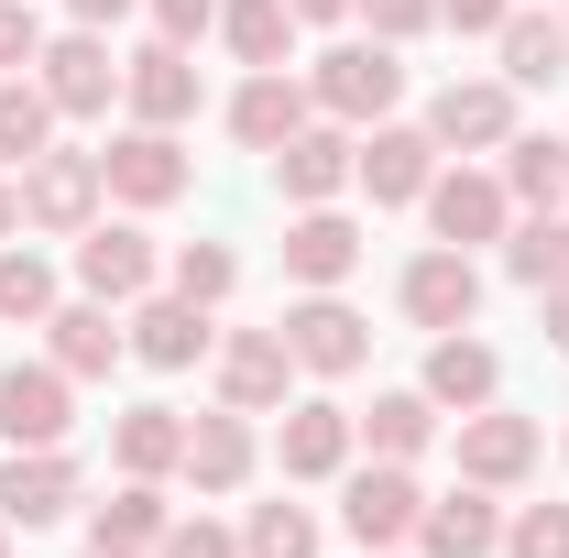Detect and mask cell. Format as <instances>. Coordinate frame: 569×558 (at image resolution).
<instances>
[{
    "mask_svg": "<svg viewBox=\"0 0 569 558\" xmlns=\"http://www.w3.org/2000/svg\"><path fill=\"white\" fill-rule=\"evenodd\" d=\"M307 99H318V121H395V99H406V67H395V44L383 33H361V44H329L318 67H307Z\"/></svg>",
    "mask_w": 569,
    "mask_h": 558,
    "instance_id": "1",
    "label": "cell"
},
{
    "mask_svg": "<svg viewBox=\"0 0 569 558\" xmlns=\"http://www.w3.org/2000/svg\"><path fill=\"white\" fill-rule=\"evenodd\" d=\"M274 329H284V350H296V372H318V383H340V372H361V361H372V318H361L340 285L296 296Z\"/></svg>",
    "mask_w": 569,
    "mask_h": 558,
    "instance_id": "2",
    "label": "cell"
},
{
    "mask_svg": "<svg viewBox=\"0 0 569 558\" xmlns=\"http://www.w3.org/2000/svg\"><path fill=\"white\" fill-rule=\"evenodd\" d=\"M99 198H110V176H99V153H33L22 165V230H56V241H77L88 219H99Z\"/></svg>",
    "mask_w": 569,
    "mask_h": 558,
    "instance_id": "3",
    "label": "cell"
},
{
    "mask_svg": "<svg viewBox=\"0 0 569 558\" xmlns=\"http://www.w3.org/2000/svg\"><path fill=\"white\" fill-rule=\"evenodd\" d=\"M99 176H110V198L121 209H176L187 187H198V165H187V142L176 132H153V121H132V132L99 153Z\"/></svg>",
    "mask_w": 569,
    "mask_h": 558,
    "instance_id": "4",
    "label": "cell"
},
{
    "mask_svg": "<svg viewBox=\"0 0 569 558\" xmlns=\"http://www.w3.org/2000/svg\"><path fill=\"white\" fill-rule=\"evenodd\" d=\"M427 515V492L406 460H361V471H340V526H351L361 548H406Z\"/></svg>",
    "mask_w": 569,
    "mask_h": 558,
    "instance_id": "5",
    "label": "cell"
},
{
    "mask_svg": "<svg viewBox=\"0 0 569 558\" xmlns=\"http://www.w3.org/2000/svg\"><path fill=\"white\" fill-rule=\"evenodd\" d=\"M33 77H44V99H56V121H99L110 99H121V56H110V33H56L44 56H33Z\"/></svg>",
    "mask_w": 569,
    "mask_h": 558,
    "instance_id": "6",
    "label": "cell"
},
{
    "mask_svg": "<svg viewBox=\"0 0 569 558\" xmlns=\"http://www.w3.org/2000/svg\"><path fill=\"white\" fill-rule=\"evenodd\" d=\"M77 427V383L56 361H11L0 372V449H67Z\"/></svg>",
    "mask_w": 569,
    "mask_h": 558,
    "instance_id": "7",
    "label": "cell"
},
{
    "mask_svg": "<svg viewBox=\"0 0 569 558\" xmlns=\"http://www.w3.org/2000/svg\"><path fill=\"white\" fill-rule=\"evenodd\" d=\"M427 132H438V153H503L515 142V88L503 77H449L427 99Z\"/></svg>",
    "mask_w": 569,
    "mask_h": 558,
    "instance_id": "8",
    "label": "cell"
},
{
    "mask_svg": "<svg viewBox=\"0 0 569 558\" xmlns=\"http://www.w3.org/2000/svg\"><path fill=\"white\" fill-rule=\"evenodd\" d=\"M503 219H515L503 176H482V165H449V176H427V230H438L449 252H482V241H503Z\"/></svg>",
    "mask_w": 569,
    "mask_h": 558,
    "instance_id": "9",
    "label": "cell"
},
{
    "mask_svg": "<svg viewBox=\"0 0 569 558\" xmlns=\"http://www.w3.org/2000/svg\"><path fill=\"white\" fill-rule=\"evenodd\" d=\"M438 176V132L427 121H372V142L351 153V187H372V209H406Z\"/></svg>",
    "mask_w": 569,
    "mask_h": 558,
    "instance_id": "10",
    "label": "cell"
},
{
    "mask_svg": "<svg viewBox=\"0 0 569 558\" xmlns=\"http://www.w3.org/2000/svg\"><path fill=\"white\" fill-rule=\"evenodd\" d=\"M77 285H88L99 307L153 296V230H132V219H88V230H77Z\"/></svg>",
    "mask_w": 569,
    "mask_h": 558,
    "instance_id": "11",
    "label": "cell"
},
{
    "mask_svg": "<svg viewBox=\"0 0 569 558\" xmlns=\"http://www.w3.org/2000/svg\"><path fill=\"white\" fill-rule=\"evenodd\" d=\"M351 406H329V395H307V406H284L274 427V460H284V482H340L351 471Z\"/></svg>",
    "mask_w": 569,
    "mask_h": 558,
    "instance_id": "12",
    "label": "cell"
},
{
    "mask_svg": "<svg viewBox=\"0 0 569 558\" xmlns=\"http://www.w3.org/2000/svg\"><path fill=\"white\" fill-rule=\"evenodd\" d=\"M395 296H406V318H417V329H471V318H482V263L438 241V252H417V263H406V285H395Z\"/></svg>",
    "mask_w": 569,
    "mask_h": 558,
    "instance_id": "13",
    "label": "cell"
},
{
    "mask_svg": "<svg viewBox=\"0 0 569 558\" xmlns=\"http://www.w3.org/2000/svg\"><path fill=\"white\" fill-rule=\"evenodd\" d=\"M56 515H77V460L67 449H11L0 460V526H56Z\"/></svg>",
    "mask_w": 569,
    "mask_h": 558,
    "instance_id": "14",
    "label": "cell"
},
{
    "mask_svg": "<svg viewBox=\"0 0 569 558\" xmlns=\"http://www.w3.org/2000/svg\"><path fill=\"white\" fill-rule=\"evenodd\" d=\"M121 99H132V121H153V132H176V121H198V67H187V44H142V56H121Z\"/></svg>",
    "mask_w": 569,
    "mask_h": 558,
    "instance_id": "15",
    "label": "cell"
},
{
    "mask_svg": "<svg viewBox=\"0 0 569 558\" xmlns=\"http://www.w3.org/2000/svg\"><path fill=\"white\" fill-rule=\"evenodd\" d=\"M284 383H296V350H284V329H230V340H219V406L263 417V406H284Z\"/></svg>",
    "mask_w": 569,
    "mask_h": 558,
    "instance_id": "16",
    "label": "cell"
},
{
    "mask_svg": "<svg viewBox=\"0 0 569 558\" xmlns=\"http://www.w3.org/2000/svg\"><path fill=\"white\" fill-rule=\"evenodd\" d=\"M307 121H318V99H307V77H284V67H252L241 99H230V132L252 142V153H284Z\"/></svg>",
    "mask_w": 569,
    "mask_h": 558,
    "instance_id": "17",
    "label": "cell"
},
{
    "mask_svg": "<svg viewBox=\"0 0 569 558\" xmlns=\"http://www.w3.org/2000/svg\"><path fill=\"white\" fill-rule=\"evenodd\" d=\"M219 329L198 296H132V361H153V372H187V361H209Z\"/></svg>",
    "mask_w": 569,
    "mask_h": 558,
    "instance_id": "18",
    "label": "cell"
},
{
    "mask_svg": "<svg viewBox=\"0 0 569 558\" xmlns=\"http://www.w3.org/2000/svg\"><path fill=\"white\" fill-rule=\"evenodd\" d=\"M526 471H537V417H503V406L460 417V482H482V492H515Z\"/></svg>",
    "mask_w": 569,
    "mask_h": 558,
    "instance_id": "19",
    "label": "cell"
},
{
    "mask_svg": "<svg viewBox=\"0 0 569 558\" xmlns=\"http://www.w3.org/2000/svg\"><path fill=\"white\" fill-rule=\"evenodd\" d=\"M351 153H361V142H351V121H307V132L274 153V187L296 198V209H329V198L351 187Z\"/></svg>",
    "mask_w": 569,
    "mask_h": 558,
    "instance_id": "20",
    "label": "cell"
},
{
    "mask_svg": "<svg viewBox=\"0 0 569 558\" xmlns=\"http://www.w3.org/2000/svg\"><path fill=\"white\" fill-rule=\"evenodd\" d=\"M493 395H503L493 340H471V329H438V340H427V406H460V417H482Z\"/></svg>",
    "mask_w": 569,
    "mask_h": 558,
    "instance_id": "21",
    "label": "cell"
},
{
    "mask_svg": "<svg viewBox=\"0 0 569 558\" xmlns=\"http://www.w3.org/2000/svg\"><path fill=\"white\" fill-rule=\"evenodd\" d=\"M284 275L307 285V296H318V285H351L361 275V230L340 209H296L284 219Z\"/></svg>",
    "mask_w": 569,
    "mask_h": 558,
    "instance_id": "22",
    "label": "cell"
},
{
    "mask_svg": "<svg viewBox=\"0 0 569 558\" xmlns=\"http://www.w3.org/2000/svg\"><path fill=\"white\" fill-rule=\"evenodd\" d=\"M417 548H427V558H493V548H503V504H493L482 482L438 492V504L417 515Z\"/></svg>",
    "mask_w": 569,
    "mask_h": 558,
    "instance_id": "23",
    "label": "cell"
},
{
    "mask_svg": "<svg viewBox=\"0 0 569 558\" xmlns=\"http://www.w3.org/2000/svg\"><path fill=\"white\" fill-rule=\"evenodd\" d=\"M44 329H56V372H67V383H99V372H110V361L132 350V318H110L99 296H77V307H56Z\"/></svg>",
    "mask_w": 569,
    "mask_h": 558,
    "instance_id": "24",
    "label": "cell"
},
{
    "mask_svg": "<svg viewBox=\"0 0 569 558\" xmlns=\"http://www.w3.org/2000/svg\"><path fill=\"white\" fill-rule=\"evenodd\" d=\"M198 492H241L252 482V417L219 406V417H187V460H176Z\"/></svg>",
    "mask_w": 569,
    "mask_h": 558,
    "instance_id": "25",
    "label": "cell"
},
{
    "mask_svg": "<svg viewBox=\"0 0 569 558\" xmlns=\"http://www.w3.org/2000/svg\"><path fill=\"white\" fill-rule=\"evenodd\" d=\"M176 526L164 482H121L110 504H88V548H121V558H153V537Z\"/></svg>",
    "mask_w": 569,
    "mask_h": 558,
    "instance_id": "26",
    "label": "cell"
},
{
    "mask_svg": "<svg viewBox=\"0 0 569 558\" xmlns=\"http://www.w3.org/2000/svg\"><path fill=\"white\" fill-rule=\"evenodd\" d=\"M503 88H559L569 77V22H548V11H503Z\"/></svg>",
    "mask_w": 569,
    "mask_h": 558,
    "instance_id": "27",
    "label": "cell"
},
{
    "mask_svg": "<svg viewBox=\"0 0 569 558\" xmlns=\"http://www.w3.org/2000/svg\"><path fill=\"white\" fill-rule=\"evenodd\" d=\"M110 460H121V482H164L187 460V417L176 406H132V417L110 427Z\"/></svg>",
    "mask_w": 569,
    "mask_h": 558,
    "instance_id": "28",
    "label": "cell"
},
{
    "mask_svg": "<svg viewBox=\"0 0 569 558\" xmlns=\"http://www.w3.org/2000/svg\"><path fill=\"white\" fill-rule=\"evenodd\" d=\"M219 44L241 67H296V11L284 0H219Z\"/></svg>",
    "mask_w": 569,
    "mask_h": 558,
    "instance_id": "29",
    "label": "cell"
},
{
    "mask_svg": "<svg viewBox=\"0 0 569 558\" xmlns=\"http://www.w3.org/2000/svg\"><path fill=\"white\" fill-rule=\"evenodd\" d=\"M503 198L515 209H559L569 198V142L559 132H515L503 142Z\"/></svg>",
    "mask_w": 569,
    "mask_h": 558,
    "instance_id": "30",
    "label": "cell"
},
{
    "mask_svg": "<svg viewBox=\"0 0 569 558\" xmlns=\"http://www.w3.org/2000/svg\"><path fill=\"white\" fill-rule=\"evenodd\" d=\"M44 142H56V99H44V77H0V165L22 176Z\"/></svg>",
    "mask_w": 569,
    "mask_h": 558,
    "instance_id": "31",
    "label": "cell"
},
{
    "mask_svg": "<svg viewBox=\"0 0 569 558\" xmlns=\"http://www.w3.org/2000/svg\"><path fill=\"white\" fill-rule=\"evenodd\" d=\"M361 438H372V460H417L427 438H438V406H427V383L417 395H372V417H351Z\"/></svg>",
    "mask_w": 569,
    "mask_h": 558,
    "instance_id": "32",
    "label": "cell"
},
{
    "mask_svg": "<svg viewBox=\"0 0 569 558\" xmlns=\"http://www.w3.org/2000/svg\"><path fill=\"white\" fill-rule=\"evenodd\" d=\"M503 275L515 285H559L569 275V209H537L526 230H503Z\"/></svg>",
    "mask_w": 569,
    "mask_h": 558,
    "instance_id": "33",
    "label": "cell"
},
{
    "mask_svg": "<svg viewBox=\"0 0 569 558\" xmlns=\"http://www.w3.org/2000/svg\"><path fill=\"white\" fill-rule=\"evenodd\" d=\"M56 307H67V296H56V263H44V252H11V241H0V318L44 329Z\"/></svg>",
    "mask_w": 569,
    "mask_h": 558,
    "instance_id": "34",
    "label": "cell"
},
{
    "mask_svg": "<svg viewBox=\"0 0 569 558\" xmlns=\"http://www.w3.org/2000/svg\"><path fill=\"white\" fill-rule=\"evenodd\" d=\"M241 558H318V515H307V504H252Z\"/></svg>",
    "mask_w": 569,
    "mask_h": 558,
    "instance_id": "35",
    "label": "cell"
},
{
    "mask_svg": "<svg viewBox=\"0 0 569 558\" xmlns=\"http://www.w3.org/2000/svg\"><path fill=\"white\" fill-rule=\"evenodd\" d=\"M164 285H176V296H198V307H219V296L241 285V263H230V241H176Z\"/></svg>",
    "mask_w": 569,
    "mask_h": 558,
    "instance_id": "36",
    "label": "cell"
},
{
    "mask_svg": "<svg viewBox=\"0 0 569 558\" xmlns=\"http://www.w3.org/2000/svg\"><path fill=\"white\" fill-rule=\"evenodd\" d=\"M503 558H569V504H526L503 526Z\"/></svg>",
    "mask_w": 569,
    "mask_h": 558,
    "instance_id": "37",
    "label": "cell"
},
{
    "mask_svg": "<svg viewBox=\"0 0 569 558\" xmlns=\"http://www.w3.org/2000/svg\"><path fill=\"white\" fill-rule=\"evenodd\" d=\"M153 558H241V537H230V526H209V515H176V526L153 537Z\"/></svg>",
    "mask_w": 569,
    "mask_h": 558,
    "instance_id": "38",
    "label": "cell"
},
{
    "mask_svg": "<svg viewBox=\"0 0 569 558\" xmlns=\"http://www.w3.org/2000/svg\"><path fill=\"white\" fill-rule=\"evenodd\" d=\"M44 56V22H33V0H0V77H33Z\"/></svg>",
    "mask_w": 569,
    "mask_h": 558,
    "instance_id": "39",
    "label": "cell"
},
{
    "mask_svg": "<svg viewBox=\"0 0 569 558\" xmlns=\"http://www.w3.org/2000/svg\"><path fill=\"white\" fill-rule=\"evenodd\" d=\"M153 11V33L164 44H198V33H219V0H142Z\"/></svg>",
    "mask_w": 569,
    "mask_h": 558,
    "instance_id": "40",
    "label": "cell"
},
{
    "mask_svg": "<svg viewBox=\"0 0 569 558\" xmlns=\"http://www.w3.org/2000/svg\"><path fill=\"white\" fill-rule=\"evenodd\" d=\"M351 11L383 33V44H406V33H427V22H438V0H351Z\"/></svg>",
    "mask_w": 569,
    "mask_h": 558,
    "instance_id": "41",
    "label": "cell"
},
{
    "mask_svg": "<svg viewBox=\"0 0 569 558\" xmlns=\"http://www.w3.org/2000/svg\"><path fill=\"white\" fill-rule=\"evenodd\" d=\"M503 11H515V0H438L449 33H503Z\"/></svg>",
    "mask_w": 569,
    "mask_h": 558,
    "instance_id": "42",
    "label": "cell"
},
{
    "mask_svg": "<svg viewBox=\"0 0 569 558\" xmlns=\"http://www.w3.org/2000/svg\"><path fill=\"white\" fill-rule=\"evenodd\" d=\"M537 307H548V350H569V275H559V285H537Z\"/></svg>",
    "mask_w": 569,
    "mask_h": 558,
    "instance_id": "43",
    "label": "cell"
},
{
    "mask_svg": "<svg viewBox=\"0 0 569 558\" xmlns=\"http://www.w3.org/2000/svg\"><path fill=\"white\" fill-rule=\"evenodd\" d=\"M77 22H88V33H110V22H121V11H132V0H67Z\"/></svg>",
    "mask_w": 569,
    "mask_h": 558,
    "instance_id": "44",
    "label": "cell"
},
{
    "mask_svg": "<svg viewBox=\"0 0 569 558\" xmlns=\"http://www.w3.org/2000/svg\"><path fill=\"white\" fill-rule=\"evenodd\" d=\"M22 230V176H0V241Z\"/></svg>",
    "mask_w": 569,
    "mask_h": 558,
    "instance_id": "45",
    "label": "cell"
},
{
    "mask_svg": "<svg viewBox=\"0 0 569 558\" xmlns=\"http://www.w3.org/2000/svg\"><path fill=\"white\" fill-rule=\"evenodd\" d=\"M284 11H296V22H340L351 0H284Z\"/></svg>",
    "mask_w": 569,
    "mask_h": 558,
    "instance_id": "46",
    "label": "cell"
},
{
    "mask_svg": "<svg viewBox=\"0 0 569 558\" xmlns=\"http://www.w3.org/2000/svg\"><path fill=\"white\" fill-rule=\"evenodd\" d=\"M0 558H11V526H0Z\"/></svg>",
    "mask_w": 569,
    "mask_h": 558,
    "instance_id": "47",
    "label": "cell"
},
{
    "mask_svg": "<svg viewBox=\"0 0 569 558\" xmlns=\"http://www.w3.org/2000/svg\"><path fill=\"white\" fill-rule=\"evenodd\" d=\"M88 558H121V548H88Z\"/></svg>",
    "mask_w": 569,
    "mask_h": 558,
    "instance_id": "48",
    "label": "cell"
},
{
    "mask_svg": "<svg viewBox=\"0 0 569 558\" xmlns=\"http://www.w3.org/2000/svg\"><path fill=\"white\" fill-rule=\"evenodd\" d=\"M361 558H395V548H361Z\"/></svg>",
    "mask_w": 569,
    "mask_h": 558,
    "instance_id": "49",
    "label": "cell"
}]
</instances>
